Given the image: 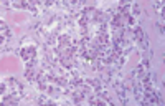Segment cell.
<instances>
[{"label": "cell", "instance_id": "cell-1", "mask_svg": "<svg viewBox=\"0 0 165 106\" xmlns=\"http://www.w3.org/2000/svg\"><path fill=\"white\" fill-rule=\"evenodd\" d=\"M22 57H23L27 61H32V60H35V48H33V47L23 48V50H22Z\"/></svg>", "mask_w": 165, "mask_h": 106}, {"label": "cell", "instance_id": "cell-2", "mask_svg": "<svg viewBox=\"0 0 165 106\" xmlns=\"http://www.w3.org/2000/svg\"><path fill=\"white\" fill-rule=\"evenodd\" d=\"M134 33H136L137 40H139V42L144 45V47H145V35H144V32H142L140 27H136V28H134Z\"/></svg>", "mask_w": 165, "mask_h": 106}, {"label": "cell", "instance_id": "cell-3", "mask_svg": "<svg viewBox=\"0 0 165 106\" xmlns=\"http://www.w3.org/2000/svg\"><path fill=\"white\" fill-rule=\"evenodd\" d=\"M5 33V37H10V30H8V27L5 23H2V35Z\"/></svg>", "mask_w": 165, "mask_h": 106}, {"label": "cell", "instance_id": "cell-4", "mask_svg": "<svg viewBox=\"0 0 165 106\" xmlns=\"http://www.w3.org/2000/svg\"><path fill=\"white\" fill-rule=\"evenodd\" d=\"M81 100H83V93H79V91L74 93V101H76V103H79Z\"/></svg>", "mask_w": 165, "mask_h": 106}]
</instances>
